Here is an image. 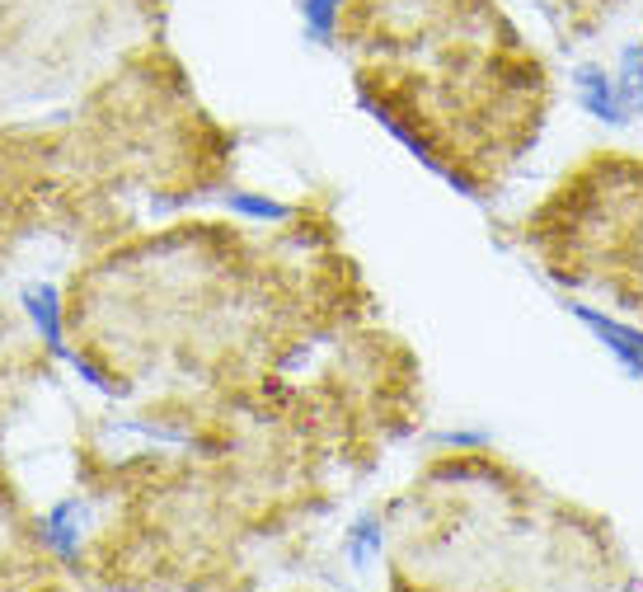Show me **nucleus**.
Masks as SVG:
<instances>
[{
    "instance_id": "1",
    "label": "nucleus",
    "mask_w": 643,
    "mask_h": 592,
    "mask_svg": "<svg viewBox=\"0 0 643 592\" xmlns=\"http://www.w3.org/2000/svg\"><path fill=\"white\" fill-rule=\"evenodd\" d=\"M24 311L33 315V325H38V334H43V343L52 348V358H71V348H66L62 339V296H57V287L52 282H33V287H24Z\"/></svg>"
},
{
    "instance_id": "2",
    "label": "nucleus",
    "mask_w": 643,
    "mask_h": 592,
    "mask_svg": "<svg viewBox=\"0 0 643 592\" xmlns=\"http://www.w3.org/2000/svg\"><path fill=\"white\" fill-rule=\"evenodd\" d=\"M80 531H85V503L80 499L57 503V508L43 517V541L57 550L62 560H76L80 555Z\"/></svg>"
}]
</instances>
